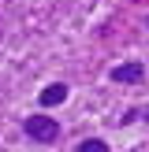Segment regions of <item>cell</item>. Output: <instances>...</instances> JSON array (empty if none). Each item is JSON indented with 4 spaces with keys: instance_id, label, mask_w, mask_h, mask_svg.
<instances>
[{
    "instance_id": "6da1fadb",
    "label": "cell",
    "mask_w": 149,
    "mask_h": 152,
    "mask_svg": "<svg viewBox=\"0 0 149 152\" xmlns=\"http://www.w3.org/2000/svg\"><path fill=\"white\" fill-rule=\"evenodd\" d=\"M22 134H26L30 141H37V145H56V141H60V123L49 119L45 111H37V115H22Z\"/></svg>"
},
{
    "instance_id": "7a4b0ae2",
    "label": "cell",
    "mask_w": 149,
    "mask_h": 152,
    "mask_svg": "<svg viewBox=\"0 0 149 152\" xmlns=\"http://www.w3.org/2000/svg\"><path fill=\"white\" fill-rule=\"evenodd\" d=\"M108 78L116 82V86H142V82H145V67L142 63H116L108 71Z\"/></svg>"
},
{
    "instance_id": "3957f363",
    "label": "cell",
    "mask_w": 149,
    "mask_h": 152,
    "mask_svg": "<svg viewBox=\"0 0 149 152\" xmlns=\"http://www.w3.org/2000/svg\"><path fill=\"white\" fill-rule=\"evenodd\" d=\"M37 100H41V108H60V104L67 100V82H49V86L37 93Z\"/></svg>"
},
{
    "instance_id": "277c9868",
    "label": "cell",
    "mask_w": 149,
    "mask_h": 152,
    "mask_svg": "<svg viewBox=\"0 0 149 152\" xmlns=\"http://www.w3.org/2000/svg\"><path fill=\"white\" fill-rule=\"evenodd\" d=\"M74 152H112V145L104 137H82L78 145H74Z\"/></svg>"
},
{
    "instance_id": "5b68a950",
    "label": "cell",
    "mask_w": 149,
    "mask_h": 152,
    "mask_svg": "<svg viewBox=\"0 0 149 152\" xmlns=\"http://www.w3.org/2000/svg\"><path fill=\"white\" fill-rule=\"evenodd\" d=\"M138 119H142V108H127L123 119H119V126H131V123H138Z\"/></svg>"
},
{
    "instance_id": "8992f818",
    "label": "cell",
    "mask_w": 149,
    "mask_h": 152,
    "mask_svg": "<svg viewBox=\"0 0 149 152\" xmlns=\"http://www.w3.org/2000/svg\"><path fill=\"white\" fill-rule=\"evenodd\" d=\"M142 123H149V104H145V108H142Z\"/></svg>"
},
{
    "instance_id": "52a82bcc",
    "label": "cell",
    "mask_w": 149,
    "mask_h": 152,
    "mask_svg": "<svg viewBox=\"0 0 149 152\" xmlns=\"http://www.w3.org/2000/svg\"><path fill=\"white\" fill-rule=\"evenodd\" d=\"M145 26H149V15H145Z\"/></svg>"
}]
</instances>
